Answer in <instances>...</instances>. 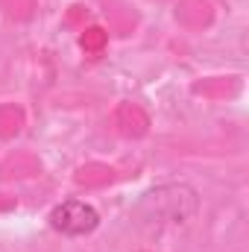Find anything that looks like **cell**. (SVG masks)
Wrapping results in <instances>:
<instances>
[{
	"label": "cell",
	"instance_id": "cell-1",
	"mask_svg": "<svg viewBox=\"0 0 249 252\" xmlns=\"http://www.w3.org/2000/svg\"><path fill=\"white\" fill-rule=\"evenodd\" d=\"M199 211V193L185 182H170L147 190L138 205L132 208L135 223L141 226H170V223H185Z\"/></svg>",
	"mask_w": 249,
	"mask_h": 252
},
{
	"label": "cell",
	"instance_id": "cell-2",
	"mask_svg": "<svg viewBox=\"0 0 249 252\" xmlns=\"http://www.w3.org/2000/svg\"><path fill=\"white\" fill-rule=\"evenodd\" d=\"M50 229L64 238H85L100 226V211L82 199H62L50 211Z\"/></svg>",
	"mask_w": 249,
	"mask_h": 252
}]
</instances>
